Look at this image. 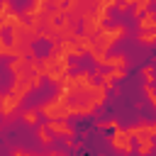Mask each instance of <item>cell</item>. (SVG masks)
I'll return each mask as SVG.
<instances>
[{
    "label": "cell",
    "mask_w": 156,
    "mask_h": 156,
    "mask_svg": "<svg viewBox=\"0 0 156 156\" xmlns=\"http://www.w3.org/2000/svg\"><path fill=\"white\" fill-rule=\"evenodd\" d=\"M0 58H12V49L5 37H0Z\"/></svg>",
    "instance_id": "ffe728a7"
},
{
    "label": "cell",
    "mask_w": 156,
    "mask_h": 156,
    "mask_svg": "<svg viewBox=\"0 0 156 156\" xmlns=\"http://www.w3.org/2000/svg\"><path fill=\"white\" fill-rule=\"evenodd\" d=\"M68 149H80V141H76L73 136L63 139V151H68Z\"/></svg>",
    "instance_id": "603a6c76"
},
{
    "label": "cell",
    "mask_w": 156,
    "mask_h": 156,
    "mask_svg": "<svg viewBox=\"0 0 156 156\" xmlns=\"http://www.w3.org/2000/svg\"><path fill=\"white\" fill-rule=\"evenodd\" d=\"M154 149H156V141L154 139H139L136 146H134V154L136 156H151Z\"/></svg>",
    "instance_id": "5bb4252c"
},
{
    "label": "cell",
    "mask_w": 156,
    "mask_h": 156,
    "mask_svg": "<svg viewBox=\"0 0 156 156\" xmlns=\"http://www.w3.org/2000/svg\"><path fill=\"white\" fill-rule=\"evenodd\" d=\"M20 119H22L24 124H29V127H37V124H39V110H37V107H27V110L20 112Z\"/></svg>",
    "instance_id": "9a60e30c"
},
{
    "label": "cell",
    "mask_w": 156,
    "mask_h": 156,
    "mask_svg": "<svg viewBox=\"0 0 156 156\" xmlns=\"http://www.w3.org/2000/svg\"><path fill=\"white\" fill-rule=\"evenodd\" d=\"M124 132H127V136H129L132 141H139V139H154V136H156V124H154L151 119H141V122H136V124L124 127Z\"/></svg>",
    "instance_id": "5b68a950"
},
{
    "label": "cell",
    "mask_w": 156,
    "mask_h": 156,
    "mask_svg": "<svg viewBox=\"0 0 156 156\" xmlns=\"http://www.w3.org/2000/svg\"><path fill=\"white\" fill-rule=\"evenodd\" d=\"M107 141H110L112 151H115V154H119V156H132V154H134V141L127 136L124 127L112 129V134L107 136Z\"/></svg>",
    "instance_id": "277c9868"
},
{
    "label": "cell",
    "mask_w": 156,
    "mask_h": 156,
    "mask_svg": "<svg viewBox=\"0 0 156 156\" xmlns=\"http://www.w3.org/2000/svg\"><path fill=\"white\" fill-rule=\"evenodd\" d=\"M17 20V10L10 0H0V24L5 29H10V24Z\"/></svg>",
    "instance_id": "8fae6325"
},
{
    "label": "cell",
    "mask_w": 156,
    "mask_h": 156,
    "mask_svg": "<svg viewBox=\"0 0 156 156\" xmlns=\"http://www.w3.org/2000/svg\"><path fill=\"white\" fill-rule=\"evenodd\" d=\"M10 156H41V154H34V151H27V149H12Z\"/></svg>",
    "instance_id": "cb8c5ba5"
},
{
    "label": "cell",
    "mask_w": 156,
    "mask_h": 156,
    "mask_svg": "<svg viewBox=\"0 0 156 156\" xmlns=\"http://www.w3.org/2000/svg\"><path fill=\"white\" fill-rule=\"evenodd\" d=\"M132 5H134V0H122V2H115V7H117V12H119V15L129 12V10H132Z\"/></svg>",
    "instance_id": "7402d4cb"
},
{
    "label": "cell",
    "mask_w": 156,
    "mask_h": 156,
    "mask_svg": "<svg viewBox=\"0 0 156 156\" xmlns=\"http://www.w3.org/2000/svg\"><path fill=\"white\" fill-rule=\"evenodd\" d=\"M39 115L46 117V122H68L71 119V110H68V98L63 93H54L46 102H41L39 107Z\"/></svg>",
    "instance_id": "3957f363"
},
{
    "label": "cell",
    "mask_w": 156,
    "mask_h": 156,
    "mask_svg": "<svg viewBox=\"0 0 156 156\" xmlns=\"http://www.w3.org/2000/svg\"><path fill=\"white\" fill-rule=\"evenodd\" d=\"M34 139H37L41 146H46V149H51V146H54V136L49 134V129H46V124H44V122H39V124L34 127Z\"/></svg>",
    "instance_id": "4fadbf2b"
},
{
    "label": "cell",
    "mask_w": 156,
    "mask_h": 156,
    "mask_svg": "<svg viewBox=\"0 0 156 156\" xmlns=\"http://www.w3.org/2000/svg\"><path fill=\"white\" fill-rule=\"evenodd\" d=\"M73 68V61L63 58V56H54V54H46V56H39V71H41V78L58 85Z\"/></svg>",
    "instance_id": "7a4b0ae2"
},
{
    "label": "cell",
    "mask_w": 156,
    "mask_h": 156,
    "mask_svg": "<svg viewBox=\"0 0 156 156\" xmlns=\"http://www.w3.org/2000/svg\"><path fill=\"white\" fill-rule=\"evenodd\" d=\"M98 68H102V71H107V68H122V71H127L129 68V56L122 54V51H110V54L102 56V61H100Z\"/></svg>",
    "instance_id": "ba28073f"
},
{
    "label": "cell",
    "mask_w": 156,
    "mask_h": 156,
    "mask_svg": "<svg viewBox=\"0 0 156 156\" xmlns=\"http://www.w3.org/2000/svg\"><path fill=\"white\" fill-rule=\"evenodd\" d=\"M141 78H144V85H154V76H156V71H154V66L151 63H146V66H141Z\"/></svg>",
    "instance_id": "ac0fdd59"
},
{
    "label": "cell",
    "mask_w": 156,
    "mask_h": 156,
    "mask_svg": "<svg viewBox=\"0 0 156 156\" xmlns=\"http://www.w3.org/2000/svg\"><path fill=\"white\" fill-rule=\"evenodd\" d=\"M41 156H68V151H63V149H54V146H51V149H49L46 154H41Z\"/></svg>",
    "instance_id": "d4e9b609"
},
{
    "label": "cell",
    "mask_w": 156,
    "mask_h": 156,
    "mask_svg": "<svg viewBox=\"0 0 156 156\" xmlns=\"http://www.w3.org/2000/svg\"><path fill=\"white\" fill-rule=\"evenodd\" d=\"M7 93L22 102V100L32 93V83H29V78H12V83H10V88H7Z\"/></svg>",
    "instance_id": "9c48e42d"
},
{
    "label": "cell",
    "mask_w": 156,
    "mask_h": 156,
    "mask_svg": "<svg viewBox=\"0 0 156 156\" xmlns=\"http://www.w3.org/2000/svg\"><path fill=\"white\" fill-rule=\"evenodd\" d=\"M146 10H151V0H134V5H132V20H139Z\"/></svg>",
    "instance_id": "2e32d148"
},
{
    "label": "cell",
    "mask_w": 156,
    "mask_h": 156,
    "mask_svg": "<svg viewBox=\"0 0 156 156\" xmlns=\"http://www.w3.org/2000/svg\"><path fill=\"white\" fill-rule=\"evenodd\" d=\"M136 41L141 46H154L156 44V32H136Z\"/></svg>",
    "instance_id": "e0dca14e"
},
{
    "label": "cell",
    "mask_w": 156,
    "mask_h": 156,
    "mask_svg": "<svg viewBox=\"0 0 156 156\" xmlns=\"http://www.w3.org/2000/svg\"><path fill=\"white\" fill-rule=\"evenodd\" d=\"M49 54H54V56H63V58H68V61H73V58H83V56H85V54L76 46L73 39H61V41L51 44V51H49Z\"/></svg>",
    "instance_id": "8992f818"
},
{
    "label": "cell",
    "mask_w": 156,
    "mask_h": 156,
    "mask_svg": "<svg viewBox=\"0 0 156 156\" xmlns=\"http://www.w3.org/2000/svg\"><path fill=\"white\" fill-rule=\"evenodd\" d=\"M136 32H156V10H146L136 20Z\"/></svg>",
    "instance_id": "7c38bea8"
},
{
    "label": "cell",
    "mask_w": 156,
    "mask_h": 156,
    "mask_svg": "<svg viewBox=\"0 0 156 156\" xmlns=\"http://www.w3.org/2000/svg\"><path fill=\"white\" fill-rule=\"evenodd\" d=\"M117 127H119V119L117 117H110V119L98 122V129H117Z\"/></svg>",
    "instance_id": "d6986e66"
},
{
    "label": "cell",
    "mask_w": 156,
    "mask_h": 156,
    "mask_svg": "<svg viewBox=\"0 0 156 156\" xmlns=\"http://www.w3.org/2000/svg\"><path fill=\"white\" fill-rule=\"evenodd\" d=\"M127 37V24L124 22H117V24H105L95 37H93V46H95V54L90 56H105L110 54L122 39Z\"/></svg>",
    "instance_id": "6da1fadb"
},
{
    "label": "cell",
    "mask_w": 156,
    "mask_h": 156,
    "mask_svg": "<svg viewBox=\"0 0 156 156\" xmlns=\"http://www.w3.org/2000/svg\"><path fill=\"white\" fill-rule=\"evenodd\" d=\"M49 134L51 136H61V139H68V136H76V129L71 122H44Z\"/></svg>",
    "instance_id": "30bf717a"
},
{
    "label": "cell",
    "mask_w": 156,
    "mask_h": 156,
    "mask_svg": "<svg viewBox=\"0 0 156 156\" xmlns=\"http://www.w3.org/2000/svg\"><path fill=\"white\" fill-rule=\"evenodd\" d=\"M144 95H146L149 105H151V107H156V90H154V85H144Z\"/></svg>",
    "instance_id": "44dd1931"
},
{
    "label": "cell",
    "mask_w": 156,
    "mask_h": 156,
    "mask_svg": "<svg viewBox=\"0 0 156 156\" xmlns=\"http://www.w3.org/2000/svg\"><path fill=\"white\" fill-rule=\"evenodd\" d=\"M20 107H22V102L17 98H12L7 90H0V117L5 122H12L20 112Z\"/></svg>",
    "instance_id": "52a82bcc"
}]
</instances>
